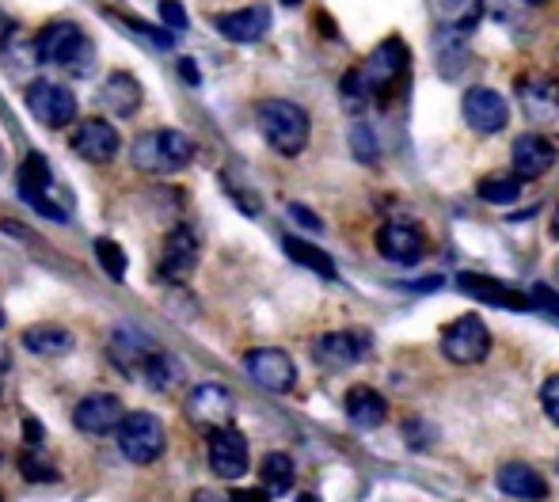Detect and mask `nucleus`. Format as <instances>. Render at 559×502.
Returning <instances> with one entry per match:
<instances>
[{
	"instance_id": "32",
	"label": "nucleus",
	"mask_w": 559,
	"mask_h": 502,
	"mask_svg": "<svg viewBox=\"0 0 559 502\" xmlns=\"http://www.w3.org/2000/svg\"><path fill=\"white\" fill-rule=\"evenodd\" d=\"M339 96H343V103H347L354 115H358V111H366L369 103H373V96H369V84H366V77H362V69H358V65L350 69L347 77L339 80Z\"/></svg>"
},
{
	"instance_id": "37",
	"label": "nucleus",
	"mask_w": 559,
	"mask_h": 502,
	"mask_svg": "<svg viewBox=\"0 0 559 502\" xmlns=\"http://www.w3.org/2000/svg\"><path fill=\"white\" fill-rule=\"evenodd\" d=\"M540 407H544V415L559 426V373H552V377L540 385Z\"/></svg>"
},
{
	"instance_id": "46",
	"label": "nucleus",
	"mask_w": 559,
	"mask_h": 502,
	"mask_svg": "<svg viewBox=\"0 0 559 502\" xmlns=\"http://www.w3.org/2000/svg\"><path fill=\"white\" fill-rule=\"evenodd\" d=\"M297 502H320L316 495H297Z\"/></svg>"
},
{
	"instance_id": "29",
	"label": "nucleus",
	"mask_w": 559,
	"mask_h": 502,
	"mask_svg": "<svg viewBox=\"0 0 559 502\" xmlns=\"http://www.w3.org/2000/svg\"><path fill=\"white\" fill-rule=\"evenodd\" d=\"M476 194H480V202H487V206H510V202H518L521 179L506 172H491L476 183Z\"/></svg>"
},
{
	"instance_id": "17",
	"label": "nucleus",
	"mask_w": 559,
	"mask_h": 502,
	"mask_svg": "<svg viewBox=\"0 0 559 502\" xmlns=\"http://www.w3.org/2000/svg\"><path fill=\"white\" fill-rule=\"evenodd\" d=\"M118 149H122V137L103 118H88L77 134H73V153L84 156L88 164H107V160L118 156Z\"/></svg>"
},
{
	"instance_id": "34",
	"label": "nucleus",
	"mask_w": 559,
	"mask_h": 502,
	"mask_svg": "<svg viewBox=\"0 0 559 502\" xmlns=\"http://www.w3.org/2000/svg\"><path fill=\"white\" fill-rule=\"evenodd\" d=\"M23 472L31 476L35 483H50V480H58V468L54 464H46L39 457V445H31L27 453H23Z\"/></svg>"
},
{
	"instance_id": "13",
	"label": "nucleus",
	"mask_w": 559,
	"mask_h": 502,
	"mask_svg": "<svg viewBox=\"0 0 559 502\" xmlns=\"http://www.w3.org/2000/svg\"><path fill=\"white\" fill-rule=\"evenodd\" d=\"M377 251L392 259V263H415V259H423L426 251V232L419 221H388L381 225L377 232Z\"/></svg>"
},
{
	"instance_id": "47",
	"label": "nucleus",
	"mask_w": 559,
	"mask_h": 502,
	"mask_svg": "<svg viewBox=\"0 0 559 502\" xmlns=\"http://www.w3.org/2000/svg\"><path fill=\"white\" fill-rule=\"evenodd\" d=\"M282 4H290V8H297V4H301V0H282Z\"/></svg>"
},
{
	"instance_id": "1",
	"label": "nucleus",
	"mask_w": 559,
	"mask_h": 502,
	"mask_svg": "<svg viewBox=\"0 0 559 502\" xmlns=\"http://www.w3.org/2000/svg\"><path fill=\"white\" fill-rule=\"evenodd\" d=\"M309 111L301 103H290V99H267L259 107V134L267 137V145L274 153L282 156H297L305 153L309 145Z\"/></svg>"
},
{
	"instance_id": "42",
	"label": "nucleus",
	"mask_w": 559,
	"mask_h": 502,
	"mask_svg": "<svg viewBox=\"0 0 559 502\" xmlns=\"http://www.w3.org/2000/svg\"><path fill=\"white\" fill-rule=\"evenodd\" d=\"M179 73H183V77H187V84H202V80H198V69H194V61H179Z\"/></svg>"
},
{
	"instance_id": "12",
	"label": "nucleus",
	"mask_w": 559,
	"mask_h": 502,
	"mask_svg": "<svg viewBox=\"0 0 559 502\" xmlns=\"http://www.w3.org/2000/svg\"><path fill=\"white\" fill-rule=\"evenodd\" d=\"M464 122L476 130V134H499L510 122V103L495 92V88H472L464 92Z\"/></svg>"
},
{
	"instance_id": "8",
	"label": "nucleus",
	"mask_w": 559,
	"mask_h": 502,
	"mask_svg": "<svg viewBox=\"0 0 559 502\" xmlns=\"http://www.w3.org/2000/svg\"><path fill=\"white\" fill-rule=\"evenodd\" d=\"M20 194L23 202H31V210L42 213L46 221H65L69 210L54 198V179H50V168L39 153H31L20 164Z\"/></svg>"
},
{
	"instance_id": "33",
	"label": "nucleus",
	"mask_w": 559,
	"mask_h": 502,
	"mask_svg": "<svg viewBox=\"0 0 559 502\" xmlns=\"http://www.w3.org/2000/svg\"><path fill=\"white\" fill-rule=\"evenodd\" d=\"M96 259H99V267H103V274L107 278H115V282H122L126 278V251L118 248L115 240H96Z\"/></svg>"
},
{
	"instance_id": "43",
	"label": "nucleus",
	"mask_w": 559,
	"mask_h": 502,
	"mask_svg": "<svg viewBox=\"0 0 559 502\" xmlns=\"http://www.w3.org/2000/svg\"><path fill=\"white\" fill-rule=\"evenodd\" d=\"M191 502H232L225 499V495H217V491H194V499Z\"/></svg>"
},
{
	"instance_id": "14",
	"label": "nucleus",
	"mask_w": 559,
	"mask_h": 502,
	"mask_svg": "<svg viewBox=\"0 0 559 502\" xmlns=\"http://www.w3.org/2000/svg\"><path fill=\"white\" fill-rule=\"evenodd\" d=\"M457 286H461V293L476 297V301H483V305H499V309H510V312L533 309V297H529V293L506 286V282H499V278H487V274L464 271V274H457Z\"/></svg>"
},
{
	"instance_id": "36",
	"label": "nucleus",
	"mask_w": 559,
	"mask_h": 502,
	"mask_svg": "<svg viewBox=\"0 0 559 502\" xmlns=\"http://www.w3.org/2000/svg\"><path fill=\"white\" fill-rule=\"evenodd\" d=\"M354 156L362 160V164H373L377 160V137H373V130L369 126H354Z\"/></svg>"
},
{
	"instance_id": "44",
	"label": "nucleus",
	"mask_w": 559,
	"mask_h": 502,
	"mask_svg": "<svg viewBox=\"0 0 559 502\" xmlns=\"http://www.w3.org/2000/svg\"><path fill=\"white\" fill-rule=\"evenodd\" d=\"M8 35H12V20H8V16H0V46H4Z\"/></svg>"
},
{
	"instance_id": "40",
	"label": "nucleus",
	"mask_w": 559,
	"mask_h": 502,
	"mask_svg": "<svg viewBox=\"0 0 559 502\" xmlns=\"http://www.w3.org/2000/svg\"><path fill=\"white\" fill-rule=\"evenodd\" d=\"M290 217H293V221H301L305 229H316V232L324 229V221H320V217H316L312 210H305L301 202H290Z\"/></svg>"
},
{
	"instance_id": "30",
	"label": "nucleus",
	"mask_w": 559,
	"mask_h": 502,
	"mask_svg": "<svg viewBox=\"0 0 559 502\" xmlns=\"http://www.w3.org/2000/svg\"><path fill=\"white\" fill-rule=\"evenodd\" d=\"M141 377H145V381H149L156 392H168L172 385H179V381H183V366H179V358H175V354H168V350H156Z\"/></svg>"
},
{
	"instance_id": "21",
	"label": "nucleus",
	"mask_w": 559,
	"mask_h": 502,
	"mask_svg": "<svg viewBox=\"0 0 559 502\" xmlns=\"http://www.w3.org/2000/svg\"><path fill=\"white\" fill-rule=\"evenodd\" d=\"M213 27L229 42H259L270 31V12L263 4H251V8H236V12L217 16Z\"/></svg>"
},
{
	"instance_id": "25",
	"label": "nucleus",
	"mask_w": 559,
	"mask_h": 502,
	"mask_svg": "<svg viewBox=\"0 0 559 502\" xmlns=\"http://www.w3.org/2000/svg\"><path fill=\"white\" fill-rule=\"evenodd\" d=\"M347 419L358 430H377L388 419V400L369 385H354L347 392Z\"/></svg>"
},
{
	"instance_id": "31",
	"label": "nucleus",
	"mask_w": 559,
	"mask_h": 502,
	"mask_svg": "<svg viewBox=\"0 0 559 502\" xmlns=\"http://www.w3.org/2000/svg\"><path fill=\"white\" fill-rule=\"evenodd\" d=\"M259 476H263V487H267L270 495H286L293 487V461L286 453H267Z\"/></svg>"
},
{
	"instance_id": "27",
	"label": "nucleus",
	"mask_w": 559,
	"mask_h": 502,
	"mask_svg": "<svg viewBox=\"0 0 559 502\" xmlns=\"http://www.w3.org/2000/svg\"><path fill=\"white\" fill-rule=\"evenodd\" d=\"M23 347L35 358H61V354L73 350V335L58 324H35V328L23 331Z\"/></svg>"
},
{
	"instance_id": "20",
	"label": "nucleus",
	"mask_w": 559,
	"mask_h": 502,
	"mask_svg": "<svg viewBox=\"0 0 559 502\" xmlns=\"http://www.w3.org/2000/svg\"><path fill=\"white\" fill-rule=\"evenodd\" d=\"M122 404H118V396H107V392H99V396H84L77 404V411H73V423H77V430H84V434H96V438H103V434H111L115 426H122Z\"/></svg>"
},
{
	"instance_id": "39",
	"label": "nucleus",
	"mask_w": 559,
	"mask_h": 502,
	"mask_svg": "<svg viewBox=\"0 0 559 502\" xmlns=\"http://www.w3.org/2000/svg\"><path fill=\"white\" fill-rule=\"evenodd\" d=\"M529 297H533V305H537V309H544L548 316H556V320H559V293L552 290V286H544V282H537Z\"/></svg>"
},
{
	"instance_id": "35",
	"label": "nucleus",
	"mask_w": 559,
	"mask_h": 502,
	"mask_svg": "<svg viewBox=\"0 0 559 502\" xmlns=\"http://www.w3.org/2000/svg\"><path fill=\"white\" fill-rule=\"evenodd\" d=\"M404 438L411 442V449H426V445H434V426H426V419H419V415H411V419H404Z\"/></svg>"
},
{
	"instance_id": "5",
	"label": "nucleus",
	"mask_w": 559,
	"mask_h": 502,
	"mask_svg": "<svg viewBox=\"0 0 559 502\" xmlns=\"http://www.w3.org/2000/svg\"><path fill=\"white\" fill-rule=\"evenodd\" d=\"M164 445H168V434L153 411H130L118 426V449L126 461L153 464L164 453Z\"/></svg>"
},
{
	"instance_id": "23",
	"label": "nucleus",
	"mask_w": 559,
	"mask_h": 502,
	"mask_svg": "<svg viewBox=\"0 0 559 502\" xmlns=\"http://www.w3.org/2000/svg\"><path fill=\"white\" fill-rule=\"evenodd\" d=\"M430 8H434L438 31L453 39H464L483 20V0H430Z\"/></svg>"
},
{
	"instance_id": "10",
	"label": "nucleus",
	"mask_w": 559,
	"mask_h": 502,
	"mask_svg": "<svg viewBox=\"0 0 559 502\" xmlns=\"http://www.w3.org/2000/svg\"><path fill=\"white\" fill-rule=\"evenodd\" d=\"M244 369H248L251 381H255L259 388H267V392H290V388L297 385V366H293L290 354L278 347L248 350Z\"/></svg>"
},
{
	"instance_id": "6",
	"label": "nucleus",
	"mask_w": 559,
	"mask_h": 502,
	"mask_svg": "<svg viewBox=\"0 0 559 502\" xmlns=\"http://www.w3.org/2000/svg\"><path fill=\"white\" fill-rule=\"evenodd\" d=\"M491 350V331L476 312L457 316L449 328L442 331V354L453 366H480Z\"/></svg>"
},
{
	"instance_id": "45",
	"label": "nucleus",
	"mask_w": 559,
	"mask_h": 502,
	"mask_svg": "<svg viewBox=\"0 0 559 502\" xmlns=\"http://www.w3.org/2000/svg\"><path fill=\"white\" fill-rule=\"evenodd\" d=\"M548 229H552V240H559V206H556V213H552V225H548Z\"/></svg>"
},
{
	"instance_id": "4",
	"label": "nucleus",
	"mask_w": 559,
	"mask_h": 502,
	"mask_svg": "<svg viewBox=\"0 0 559 502\" xmlns=\"http://www.w3.org/2000/svg\"><path fill=\"white\" fill-rule=\"evenodd\" d=\"M407 65H411V50H407L404 39H385L366 58V65H358L362 77H366V84H369L373 103H388V99L404 88Z\"/></svg>"
},
{
	"instance_id": "3",
	"label": "nucleus",
	"mask_w": 559,
	"mask_h": 502,
	"mask_svg": "<svg viewBox=\"0 0 559 502\" xmlns=\"http://www.w3.org/2000/svg\"><path fill=\"white\" fill-rule=\"evenodd\" d=\"M35 58L42 61V65H58V69H73V73H80V69H88L92 65V42H88V35L80 31L77 23H50V27H42L39 35H35Z\"/></svg>"
},
{
	"instance_id": "22",
	"label": "nucleus",
	"mask_w": 559,
	"mask_h": 502,
	"mask_svg": "<svg viewBox=\"0 0 559 502\" xmlns=\"http://www.w3.org/2000/svg\"><path fill=\"white\" fill-rule=\"evenodd\" d=\"M153 354H156V347L145 331L126 328V324H122V328L111 335V362H118L126 373H145V366H149Z\"/></svg>"
},
{
	"instance_id": "24",
	"label": "nucleus",
	"mask_w": 559,
	"mask_h": 502,
	"mask_svg": "<svg viewBox=\"0 0 559 502\" xmlns=\"http://www.w3.org/2000/svg\"><path fill=\"white\" fill-rule=\"evenodd\" d=\"M194 263H198V240H194L191 229H172L168 244H164V278L172 282H183L194 274Z\"/></svg>"
},
{
	"instance_id": "2",
	"label": "nucleus",
	"mask_w": 559,
	"mask_h": 502,
	"mask_svg": "<svg viewBox=\"0 0 559 502\" xmlns=\"http://www.w3.org/2000/svg\"><path fill=\"white\" fill-rule=\"evenodd\" d=\"M130 156H134L137 172L175 175L194 160V145H191V137L179 134V130H153V134L137 137Z\"/></svg>"
},
{
	"instance_id": "48",
	"label": "nucleus",
	"mask_w": 559,
	"mask_h": 502,
	"mask_svg": "<svg viewBox=\"0 0 559 502\" xmlns=\"http://www.w3.org/2000/svg\"><path fill=\"white\" fill-rule=\"evenodd\" d=\"M0 331H4V309H0Z\"/></svg>"
},
{
	"instance_id": "11",
	"label": "nucleus",
	"mask_w": 559,
	"mask_h": 502,
	"mask_svg": "<svg viewBox=\"0 0 559 502\" xmlns=\"http://www.w3.org/2000/svg\"><path fill=\"white\" fill-rule=\"evenodd\" d=\"M187 415H191L194 426H206V430H225L236 415V400L225 385H194L191 396H187Z\"/></svg>"
},
{
	"instance_id": "18",
	"label": "nucleus",
	"mask_w": 559,
	"mask_h": 502,
	"mask_svg": "<svg viewBox=\"0 0 559 502\" xmlns=\"http://www.w3.org/2000/svg\"><path fill=\"white\" fill-rule=\"evenodd\" d=\"M510 164H514L518 179H540L556 164V145L544 134H521L510 149Z\"/></svg>"
},
{
	"instance_id": "26",
	"label": "nucleus",
	"mask_w": 559,
	"mask_h": 502,
	"mask_svg": "<svg viewBox=\"0 0 559 502\" xmlns=\"http://www.w3.org/2000/svg\"><path fill=\"white\" fill-rule=\"evenodd\" d=\"M141 84H137L130 73H111L103 80V92H99V103L107 111H115L118 118H134L141 111Z\"/></svg>"
},
{
	"instance_id": "38",
	"label": "nucleus",
	"mask_w": 559,
	"mask_h": 502,
	"mask_svg": "<svg viewBox=\"0 0 559 502\" xmlns=\"http://www.w3.org/2000/svg\"><path fill=\"white\" fill-rule=\"evenodd\" d=\"M160 20L172 31H187V8L179 0H160Z\"/></svg>"
},
{
	"instance_id": "41",
	"label": "nucleus",
	"mask_w": 559,
	"mask_h": 502,
	"mask_svg": "<svg viewBox=\"0 0 559 502\" xmlns=\"http://www.w3.org/2000/svg\"><path fill=\"white\" fill-rule=\"evenodd\" d=\"M232 502H270V491L267 487H240Z\"/></svg>"
},
{
	"instance_id": "16",
	"label": "nucleus",
	"mask_w": 559,
	"mask_h": 502,
	"mask_svg": "<svg viewBox=\"0 0 559 502\" xmlns=\"http://www.w3.org/2000/svg\"><path fill=\"white\" fill-rule=\"evenodd\" d=\"M210 468L221 480H240L248 472V442L240 430H213L210 434Z\"/></svg>"
},
{
	"instance_id": "15",
	"label": "nucleus",
	"mask_w": 559,
	"mask_h": 502,
	"mask_svg": "<svg viewBox=\"0 0 559 502\" xmlns=\"http://www.w3.org/2000/svg\"><path fill=\"white\" fill-rule=\"evenodd\" d=\"M514 92H518V103H521V115L529 118V122H556L559 118V88L556 80L548 77H521L514 84Z\"/></svg>"
},
{
	"instance_id": "9",
	"label": "nucleus",
	"mask_w": 559,
	"mask_h": 502,
	"mask_svg": "<svg viewBox=\"0 0 559 502\" xmlns=\"http://www.w3.org/2000/svg\"><path fill=\"white\" fill-rule=\"evenodd\" d=\"M369 350H373V339H369L366 331H328V335H320L312 343L316 362L331 369V373H343V369L366 362Z\"/></svg>"
},
{
	"instance_id": "7",
	"label": "nucleus",
	"mask_w": 559,
	"mask_h": 502,
	"mask_svg": "<svg viewBox=\"0 0 559 502\" xmlns=\"http://www.w3.org/2000/svg\"><path fill=\"white\" fill-rule=\"evenodd\" d=\"M27 111L39 118L46 130H61L77 118V96L58 80H31L27 84Z\"/></svg>"
},
{
	"instance_id": "19",
	"label": "nucleus",
	"mask_w": 559,
	"mask_h": 502,
	"mask_svg": "<svg viewBox=\"0 0 559 502\" xmlns=\"http://www.w3.org/2000/svg\"><path fill=\"white\" fill-rule=\"evenodd\" d=\"M495 483H499L502 495H510V499H521V502L548 499V480L540 476L533 464H525V461H506L499 472H495Z\"/></svg>"
},
{
	"instance_id": "28",
	"label": "nucleus",
	"mask_w": 559,
	"mask_h": 502,
	"mask_svg": "<svg viewBox=\"0 0 559 502\" xmlns=\"http://www.w3.org/2000/svg\"><path fill=\"white\" fill-rule=\"evenodd\" d=\"M282 251L290 255L297 267H305V271L320 274V278H339V271H335V259H331L328 251L309 244V240H301V236H286V240H282Z\"/></svg>"
},
{
	"instance_id": "49",
	"label": "nucleus",
	"mask_w": 559,
	"mask_h": 502,
	"mask_svg": "<svg viewBox=\"0 0 559 502\" xmlns=\"http://www.w3.org/2000/svg\"><path fill=\"white\" fill-rule=\"evenodd\" d=\"M525 4H544V0H525Z\"/></svg>"
}]
</instances>
